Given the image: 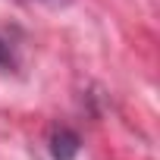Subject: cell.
<instances>
[{
	"mask_svg": "<svg viewBox=\"0 0 160 160\" xmlns=\"http://www.w3.org/2000/svg\"><path fill=\"white\" fill-rule=\"evenodd\" d=\"M13 63V57H10V47L3 44V41H0V66H10Z\"/></svg>",
	"mask_w": 160,
	"mask_h": 160,
	"instance_id": "7a4b0ae2",
	"label": "cell"
},
{
	"mask_svg": "<svg viewBox=\"0 0 160 160\" xmlns=\"http://www.w3.org/2000/svg\"><path fill=\"white\" fill-rule=\"evenodd\" d=\"M78 148H82V141H78V135L66 126L53 129L50 132V157L53 160H75Z\"/></svg>",
	"mask_w": 160,
	"mask_h": 160,
	"instance_id": "6da1fadb",
	"label": "cell"
}]
</instances>
